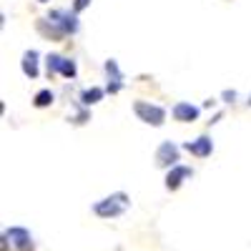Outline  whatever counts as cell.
<instances>
[{
  "label": "cell",
  "instance_id": "obj_1",
  "mask_svg": "<svg viewBox=\"0 0 251 251\" xmlns=\"http://www.w3.org/2000/svg\"><path fill=\"white\" fill-rule=\"evenodd\" d=\"M38 30L40 35H46L48 40H63L66 35L78 33V13L68 10H53L48 18L38 20Z\"/></svg>",
  "mask_w": 251,
  "mask_h": 251
},
{
  "label": "cell",
  "instance_id": "obj_2",
  "mask_svg": "<svg viewBox=\"0 0 251 251\" xmlns=\"http://www.w3.org/2000/svg\"><path fill=\"white\" fill-rule=\"evenodd\" d=\"M128 203H131L128 196H126L123 191H118V194H111V196H106L103 201H98L93 206V211L100 219H116V216H121L126 208H128Z\"/></svg>",
  "mask_w": 251,
  "mask_h": 251
},
{
  "label": "cell",
  "instance_id": "obj_3",
  "mask_svg": "<svg viewBox=\"0 0 251 251\" xmlns=\"http://www.w3.org/2000/svg\"><path fill=\"white\" fill-rule=\"evenodd\" d=\"M15 249V251H30L33 249V236L28 228L23 226H13L3 231V249Z\"/></svg>",
  "mask_w": 251,
  "mask_h": 251
},
{
  "label": "cell",
  "instance_id": "obj_4",
  "mask_svg": "<svg viewBox=\"0 0 251 251\" xmlns=\"http://www.w3.org/2000/svg\"><path fill=\"white\" fill-rule=\"evenodd\" d=\"M136 116L143 121V123H149V126H163L166 121V111L161 106H153V103H146V100H136V106H133Z\"/></svg>",
  "mask_w": 251,
  "mask_h": 251
},
{
  "label": "cell",
  "instance_id": "obj_5",
  "mask_svg": "<svg viewBox=\"0 0 251 251\" xmlns=\"http://www.w3.org/2000/svg\"><path fill=\"white\" fill-rule=\"evenodd\" d=\"M176 161H178V146L171 143V141H163L156 149V166L171 169V166H176Z\"/></svg>",
  "mask_w": 251,
  "mask_h": 251
},
{
  "label": "cell",
  "instance_id": "obj_6",
  "mask_svg": "<svg viewBox=\"0 0 251 251\" xmlns=\"http://www.w3.org/2000/svg\"><path fill=\"white\" fill-rule=\"evenodd\" d=\"M183 149L191 153V156H199V158H206V156H211V151H214V143H211V138L208 136H201V138H196V141H188V143H183Z\"/></svg>",
  "mask_w": 251,
  "mask_h": 251
},
{
  "label": "cell",
  "instance_id": "obj_7",
  "mask_svg": "<svg viewBox=\"0 0 251 251\" xmlns=\"http://www.w3.org/2000/svg\"><path fill=\"white\" fill-rule=\"evenodd\" d=\"M194 171L191 169H188V166H171V169H169V174H166V188H169V191H176V188L183 183V178H188V176H191Z\"/></svg>",
  "mask_w": 251,
  "mask_h": 251
},
{
  "label": "cell",
  "instance_id": "obj_8",
  "mask_svg": "<svg viewBox=\"0 0 251 251\" xmlns=\"http://www.w3.org/2000/svg\"><path fill=\"white\" fill-rule=\"evenodd\" d=\"M174 118L181 121V123H191L199 118V108L191 106V103H176L174 106Z\"/></svg>",
  "mask_w": 251,
  "mask_h": 251
},
{
  "label": "cell",
  "instance_id": "obj_9",
  "mask_svg": "<svg viewBox=\"0 0 251 251\" xmlns=\"http://www.w3.org/2000/svg\"><path fill=\"white\" fill-rule=\"evenodd\" d=\"M106 73H108V93H118L121 88H123V75H121V71H118V63L116 60H108L106 63Z\"/></svg>",
  "mask_w": 251,
  "mask_h": 251
},
{
  "label": "cell",
  "instance_id": "obj_10",
  "mask_svg": "<svg viewBox=\"0 0 251 251\" xmlns=\"http://www.w3.org/2000/svg\"><path fill=\"white\" fill-rule=\"evenodd\" d=\"M20 68H23V73L30 80L38 78V50H25L23 53V60H20Z\"/></svg>",
  "mask_w": 251,
  "mask_h": 251
},
{
  "label": "cell",
  "instance_id": "obj_11",
  "mask_svg": "<svg viewBox=\"0 0 251 251\" xmlns=\"http://www.w3.org/2000/svg\"><path fill=\"white\" fill-rule=\"evenodd\" d=\"M103 93H106V91H103V88H86V91H83L80 93V103H83V106H93V103H98L100 98H103Z\"/></svg>",
  "mask_w": 251,
  "mask_h": 251
},
{
  "label": "cell",
  "instance_id": "obj_12",
  "mask_svg": "<svg viewBox=\"0 0 251 251\" xmlns=\"http://www.w3.org/2000/svg\"><path fill=\"white\" fill-rule=\"evenodd\" d=\"M53 100H55V93H53L50 88H43V91H38V93H35V98H33L35 108H48Z\"/></svg>",
  "mask_w": 251,
  "mask_h": 251
},
{
  "label": "cell",
  "instance_id": "obj_13",
  "mask_svg": "<svg viewBox=\"0 0 251 251\" xmlns=\"http://www.w3.org/2000/svg\"><path fill=\"white\" fill-rule=\"evenodd\" d=\"M46 66H48V75H55V73H60V66H63V55H55V53H50V55L46 58Z\"/></svg>",
  "mask_w": 251,
  "mask_h": 251
},
{
  "label": "cell",
  "instance_id": "obj_14",
  "mask_svg": "<svg viewBox=\"0 0 251 251\" xmlns=\"http://www.w3.org/2000/svg\"><path fill=\"white\" fill-rule=\"evenodd\" d=\"M75 73H78V68H75V60H71V58H63L60 75H63V78H75Z\"/></svg>",
  "mask_w": 251,
  "mask_h": 251
},
{
  "label": "cell",
  "instance_id": "obj_15",
  "mask_svg": "<svg viewBox=\"0 0 251 251\" xmlns=\"http://www.w3.org/2000/svg\"><path fill=\"white\" fill-rule=\"evenodd\" d=\"M88 5H91V0H75V3H73V10L80 13V10H86Z\"/></svg>",
  "mask_w": 251,
  "mask_h": 251
},
{
  "label": "cell",
  "instance_id": "obj_16",
  "mask_svg": "<svg viewBox=\"0 0 251 251\" xmlns=\"http://www.w3.org/2000/svg\"><path fill=\"white\" fill-rule=\"evenodd\" d=\"M86 121H88V113H86V111H80V113L75 116V121H73V123H78V126H80V123H86Z\"/></svg>",
  "mask_w": 251,
  "mask_h": 251
},
{
  "label": "cell",
  "instance_id": "obj_17",
  "mask_svg": "<svg viewBox=\"0 0 251 251\" xmlns=\"http://www.w3.org/2000/svg\"><path fill=\"white\" fill-rule=\"evenodd\" d=\"M224 98H226L228 103H234V98H236V93H234V91H224Z\"/></svg>",
  "mask_w": 251,
  "mask_h": 251
},
{
  "label": "cell",
  "instance_id": "obj_18",
  "mask_svg": "<svg viewBox=\"0 0 251 251\" xmlns=\"http://www.w3.org/2000/svg\"><path fill=\"white\" fill-rule=\"evenodd\" d=\"M38 3H48V0H38Z\"/></svg>",
  "mask_w": 251,
  "mask_h": 251
}]
</instances>
